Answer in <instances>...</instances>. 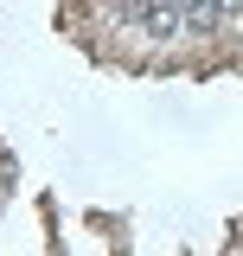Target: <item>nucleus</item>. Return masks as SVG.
<instances>
[{
  "label": "nucleus",
  "mask_w": 243,
  "mask_h": 256,
  "mask_svg": "<svg viewBox=\"0 0 243 256\" xmlns=\"http://www.w3.org/2000/svg\"><path fill=\"white\" fill-rule=\"evenodd\" d=\"M218 20H243V0H218Z\"/></svg>",
  "instance_id": "f257e3e1"
}]
</instances>
